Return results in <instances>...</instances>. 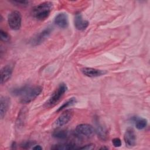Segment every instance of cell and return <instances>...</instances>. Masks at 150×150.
Returning a JSON list of instances; mask_svg holds the SVG:
<instances>
[{"instance_id": "1", "label": "cell", "mask_w": 150, "mask_h": 150, "mask_svg": "<svg viewBox=\"0 0 150 150\" xmlns=\"http://www.w3.org/2000/svg\"><path fill=\"white\" fill-rule=\"evenodd\" d=\"M53 8V3L49 1L43 2L35 6L32 11V15L38 20L43 21L50 15Z\"/></svg>"}, {"instance_id": "2", "label": "cell", "mask_w": 150, "mask_h": 150, "mask_svg": "<svg viewBox=\"0 0 150 150\" xmlns=\"http://www.w3.org/2000/svg\"><path fill=\"white\" fill-rule=\"evenodd\" d=\"M67 90V85L65 83H61L58 87L53 92L46 104L48 107H52L56 104L63 97Z\"/></svg>"}, {"instance_id": "3", "label": "cell", "mask_w": 150, "mask_h": 150, "mask_svg": "<svg viewBox=\"0 0 150 150\" xmlns=\"http://www.w3.org/2000/svg\"><path fill=\"white\" fill-rule=\"evenodd\" d=\"M42 87L40 86L33 87H29L26 92L21 96V102L23 104H28L35 99L42 92Z\"/></svg>"}, {"instance_id": "4", "label": "cell", "mask_w": 150, "mask_h": 150, "mask_svg": "<svg viewBox=\"0 0 150 150\" xmlns=\"http://www.w3.org/2000/svg\"><path fill=\"white\" fill-rule=\"evenodd\" d=\"M22 16L18 11L11 12L8 17V23L10 28L14 30H19L21 26Z\"/></svg>"}, {"instance_id": "5", "label": "cell", "mask_w": 150, "mask_h": 150, "mask_svg": "<svg viewBox=\"0 0 150 150\" xmlns=\"http://www.w3.org/2000/svg\"><path fill=\"white\" fill-rule=\"evenodd\" d=\"M76 133L79 137L89 138L94 133V128L92 125L88 124H81L76 128Z\"/></svg>"}, {"instance_id": "6", "label": "cell", "mask_w": 150, "mask_h": 150, "mask_svg": "<svg viewBox=\"0 0 150 150\" xmlns=\"http://www.w3.org/2000/svg\"><path fill=\"white\" fill-rule=\"evenodd\" d=\"M53 28L52 27H47L45 28L31 39L30 44L33 46L40 45L49 36Z\"/></svg>"}, {"instance_id": "7", "label": "cell", "mask_w": 150, "mask_h": 150, "mask_svg": "<svg viewBox=\"0 0 150 150\" xmlns=\"http://www.w3.org/2000/svg\"><path fill=\"white\" fill-rule=\"evenodd\" d=\"M73 112L71 110H66L62 112L56 120L54 125L57 127H62L67 124L71 119Z\"/></svg>"}, {"instance_id": "8", "label": "cell", "mask_w": 150, "mask_h": 150, "mask_svg": "<svg viewBox=\"0 0 150 150\" xmlns=\"http://www.w3.org/2000/svg\"><path fill=\"white\" fill-rule=\"evenodd\" d=\"M124 139L126 145L128 147L134 146L136 143V135L132 128H128L124 135Z\"/></svg>"}, {"instance_id": "9", "label": "cell", "mask_w": 150, "mask_h": 150, "mask_svg": "<svg viewBox=\"0 0 150 150\" xmlns=\"http://www.w3.org/2000/svg\"><path fill=\"white\" fill-rule=\"evenodd\" d=\"M81 71L84 76L88 77H99L107 73V71L105 70L90 67H83L81 69Z\"/></svg>"}, {"instance_id": "10", "label": "cell", "mask_w": 150, "mask_h": 150, "mask_svg": "<svg viewBox=\"0 0 150 150\" xmlns=\"http://www.w3.org/2000/svg\"><path fill=\"white\" fill-rule=\"evenodd\" d=\"M54 23L60 28H66L69 25L68 16L66 13H60L54 18Z\"/></svg>"}, {"instance_id": "11", "label": "cell", "mask_w": 150, "mask_h": 150, "mask_svg": "<svg viewBox=\"0 0 150 150\" xmlns=\"http://www.w3.org/2000/svg\"><path fill=\"white\" fill-rule=\"evenodd\" d=\"M12 67L10 65L3 67L1 70V84H3L7 82L11 77Z\"/></svg>"}, {"instance_id": "12", "label": "cell", "mask_w": 150, "mask_h": 150, "mask_svg": "<svg viewBox=\"0 0 150 150\" xmlns=\"http://www.w3.org/2000/svg\"><path fill=\"white\" fill-rule=\"evenodd\" d=\"M74 26L79 30H83L86 29L88 26V22L83 19L82 15L80 13L76 14L74 20Z\"/></svg>"}, {"instance_id": "13", "label": "cell", "mask_w": 150, "mask_h": 150, "mask_svg": "<svg viewBox=\"0 0 150 150\" xmlns=\"http://www.w3.org/2000/svg\"><path fill=\"white\" fill-rule=\"evenodd\" d=\"M11 100L6 96H2L0 99V117L3 118L8 110Z\"/></svg>"}, {"instance_id": "14", "label": "cell", "mask_w": 150, "mask_h": 150, "mask_svg": "<svg viewBox=\"0 0 150 150\" xmlns=\"http://www.w3.org/2000/svg\"><path fill=\"white\" fill-rule=\"evenodd\" d=\"M98 137L102 141H106L108 138V131L107 128L100 124L98 122L96 124V131Z\"/></svg>"}, {"instance_id": "15", "label": "cell", "mask_w": 150, "mask_h": 150, "mask_svg": "<svg viewBox=\"0 0 150 150\" xmlns=\"http://www.w3.org/2000/svg\"><path fill=\"white\" fill-rule=\"evenodd\" d=\"M133 120L135 122L136 128L138 129H143L147 125V120L145 118L141 117H134Z\"/></svg>"}, {"instance_id": "16", "label": "cell", "mask_w": 150, "mask_h": 150, "mask_svg": "<svg viewBox=\"0 0 150 150\" xmlns=\"http://www.w3.org/2000/svg\"><path fill=\"white\" fill-rule=\"evenodd\" d=\"M77 148L76 147V145L72 143H66V144H62L54 145L52 149H58V150H66V149H73Z\"/></svg>"}, {"instance_id": "17", "label": "cell", "mask_w": 150, "mask_h": 150, "mask_svg": "<svg viewBox=\"0 0 150 150\" xmlns=\"http://www.w3.org/2000/svg\"><path fill=\"white\" fill-rule=\"evenodd\" d=\"M53 137L60 139H65L67 137L68 132L67 131L64 129H57L53 132Z\"/></svg>"}, {"instance_id": "18", "label": "cell", "mask_w": 150, "mask_h": 150, "mask_svg": "<svg viewBox=\"0 0 150 150\" xmlns=\"http://www.w3.org/2000/svg\"><path fill=\"white\" fill-rule=\"evenodd\" d=\"M29 86L26 85V86H22V87H21L13 88V89L11 91V93H12V94H13V96H22L26 92V91L28 90V88H29Z\"/></svg>"}, {"instance_id": "19", "label": "cell", "mask_w": 150, "mask_h": 150, "mask_svg": "<svg viewBox=\"0 0 150 150\" xmlns=\"http://www.w3.org/2000/svg\"><path fill=\"white\" fill-rule=\"evenodd\" d=\"M77 102V100H76V98H74V97H71L70 98H69L67 101H66L65 103H64L62 105H61L59 108L58 110H57V112H59V111H62L63 110H64V108H67L68 107H70V106H72L73 105H74Z\"/></svg>"}, {"instance_id": "20", "label": "cell", "mask_w": 150, "mask_h": 150, "mask_svg": "<svg viewBox=\"0 0 150 150\" xmlns=\"http://www.w3.org/2000/svg\"><path fill=\"white\" fill-rule=\"evenodd\" d=\"M1 39L4 42H8L10 40V36L6 32L1 30L0 31Z\"/></svg>"}, {"instance_id": "21", "label": "cell", "mask_w": 150, "mask_h": 150, "mask_svg": "<svg viewBox=\"0 0 150 150\" xmlns=\"http://www.w3.org/2000/svg\"><path fill=\"white\" fill-rule=\"evenodd\" d=\"M11 2L20 6H26L29 4V1H12Z\"/></svg>"}, {"instance_id": "22", "label": "cell", "mask_w": 150, "mask_h": 150, "mask_svg": "<svg viewBox=\"0 0 150 150\" xmlns=\"http://www.w3.org/2000/svg\"><path fill=\"white\" fill-rule=\"evenodd\" d=\"M112 142L115 147H120L121 145V141L118 138H114L112 141Z\"/></svg>"}, {"instance_id": "23", "label": "cell", "mask_w": 150, "mask_h": 150, "mask_svg": "<svg viewBox=\"0 0 150 150\" xmlns=\"http://www.w3.org/2000/svg\"><path fill=\"white\" fill-rule=\"evenodd\" d=\"M79 149H87V150H90V149H93L94 148V144H87L85 146H81L79 148Z\"/></svg>"}, {"instance_id": "24", "label": "cell", "mask_w": 150, "mask_h": 150, "mask_svg": "<svg viewBox=\"0 0 150 150\" xmlns=\"http://www.w3.org/2000/svg\"><path fill=\"white\" fill-rule=\"evenodd\" d=\"M32 149H36V150H41V149H42V147L39 145H36L32 148Z\"/></svg>"}, {"instance_id": "25", "label": "cell", "mask_w": 150, "mask_h": 150, "mask_svg": "<svg viewBox=\"0 0 150 150\" xmlns=\"http://www.w3.org/2000/svg\"><path fill=\"white\" fill-rule=\"evenodd\" d=\"M108 149V148H105V147H102V148H100V149Z\"/></svg>"}]
</instances>
